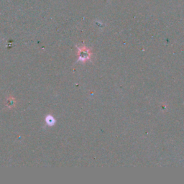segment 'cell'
<instances>
[{
	"mask_svg": "<svg viewBox=\"0 0 184 184\" xmlns=\"http://www.w3.org/2000/svg\"><path fill=\"white\" fill-rule=\"evenodd\" d=\"M78 54H79V60L85 61L86 60H88V58H90V52L85 47H82L81 48H79V53H78Z\"/></svg>",
	"mask_w": 184,
	"mask_h": 184,
	"instance_id": "cell-1",
	"label": "cell"
},
{
	"mask_svg": "<svg viewBox=\"0 0 184 184\" xmlns=\"http://www.w3.org/2000/svg\"><path fill=\"white\" fill-rule=\"evenodd\" d=\"M45 121H46V123L48 125H53L54 123H55V120H54V118L53 117L51 116V115H48L45 119Z\"/></svg>",
	"mask_w": 184,
	"mask_h": 184,
	"instance_id": "cell-2",
	"label": "cell"
}]
</instances>
